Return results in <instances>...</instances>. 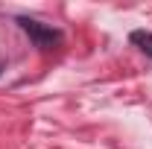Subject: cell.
Instances as JSON below:
<instances>
[{
  "instance_id": "obj_1",
  "label": "cell",
  "mask_w": 152,
  "mask_h": 149,
  "mask_svg": "<svg viewBox=\"0 0 152 149\" xmlns=\"http://www.w3.org/2000/svg\"><path fill=\"white\" fill-rule=\"evenodd\" d=\"M18 26L32 38V44H35L38 50H53V47H58V44L64 41L61 29L47 26V23H41V20H35V18H26V15H20V18H18Z\"/></svg>"
},
{
  "instance_id": "obj_2",
  "label": "cell",
  "mask_w": 152,
  "mask_h": 149,
  "mask_svg": "<svg viewBox=\"0 0 152 149\" xmlns=\"http://www.w3.org/2000/svg\"><path fill=\"white\" fill-rule=\"evenodd\" d=\"M129 41H132L146 58H152V32L149 29H134V32H129Z\"/></svg>"
},
{
  "instance_id": "obj_3",
  "label": "cell",
  "mask_w": 152,
  "mask_h": 149,
  "mask_svg": "<svg viewBox=\"0 0 152 149\" xmlns=\"http://www.w3.org/2000/svg\"><path fill=\"white\" fill-rule=\"evenodd\" d=\"M0 73H3V64H0Z\"/></svg>"
}]
</instances>
